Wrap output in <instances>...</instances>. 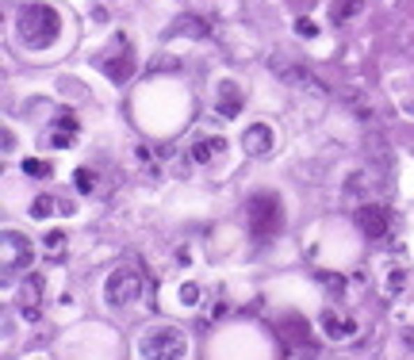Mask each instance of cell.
I'll list each match as a JSON object with an SVG mask.
<instances>
[{"instance_id": "obj_1", "label": "cell", "mask_w": 414, "mask_h": 360, "mask_svg": "<svg viewBox=\"0 0 414 360\" xmlns=\"http://www.w3.org/2000/svg\"><path fill=\"white\" fill-rule=\"evenodd\" d=\"M15 35L27 50H46V46L58 42L61 35V15L50 4H27L15 19Z\"/></svg>"}, {"instance_id": "obj_2", "label": "cell", "mask_w": 414, "mask_h": 360, "mask_svg": "<svg viewBox=\"0 0 414 360\" xmlns=\"http://www.w3.org/2000/svg\"><path fill=\"white\" fill-rule=\"evenodd\" d=\"M138 357L142 360H184L188 357V337L176 326H150L138 337Z\"/></svg>"}, {"instance_id": "obj_3", "label": "cell", "mask_w": 414, "mask_h": 360, "mask_svg": "<svg viewBox=\"0 0 414 360\" xmlns=\"http://www.w3.org/2000/svg\"><path fill=\"white\" fill-rule=\"evenodd\" d=\"M245 219H250V234L257 242H268V237H276L284 230V207L273 191H257L245 203Z\"/></svg>"}, {"instance_id": "obj_4", "label": "cell", "mask_w": 414, "mask_h": 360, "mask_svg": "<svg viewBox=\"0 0 414 360\" xmlns=\"http://www.w3.org/2000/svg\"><path fill=\"white\" fill-rule=\"evenodd\" d=\"M142 288H146L142 276H138L135 268L119 265L115 272H107V280H104V299H107V306H130L142 299Z\"/></svg>"}, {"instance_id": "obj_5", "label": "cell", "mask_w": 414, "mask_h": 360, "mask_svg": "<svg viewBox=\"0 0 414 360\" xmlns=\"http://www.w3.org/2000/svg\"><path fill=\"white\" fill-rule=\"evenodd\" d=\"M31 260H35V253H31V242L20 234V230H4L0 234V272L12 280V276L27 272Z\"/></svg>"}, {"instance_id": "obj_6", "label": "cell", "mask_w": 414, "mask_h": 360, "mask_svg": "<svg viewBox=\"0 0 414 360\" xmlns=\"http://www.w3.org/2000/svg\"><path fill=\"white\" fill-rule=\"evenodd\" d=\"M135 65H138V61H135V46H130L123 35H115V38H112V46H107V50L100 54V69H104L107 81H115V84L130 81Z\"/></svg>"}, {"instance_id": "obj_7", "label": "cell", "mask_w": 414, "mask_h": 360, "mask_svg": "<svg viewBox=\"0 0 414 360\" xmlns=\"http://www.w3.org/2000/svg\"><path fill=\"white\" fill-rule=\"evenodd\" d=\"M276 146V134L268 123H250V127L242 130V150L250 153V157H268Z\"/></svg>"}, {"instance_id": "obj_8", "label": "cell", "mask_w": 414, "mask_h": 360, "mask_svg": "<svg viewBox=\"0 0 414 360\" xmlns=\"http://www.w3.org/2000/svg\"><path fill=\"white\" fill-rule=\"evenodd\" d=\"M245 107V92L238 88L234 81H222L219 88H215V115L219 119H238Z\"/></svg>"}, {"instance_id": "obj_9", "label": "cell", "mask_w": 414, "mask_h": 360, "mask_svg": "<svg viewBox=\"0 0 414 360\" xmlns=\"http://www.w3.org/2000/svg\"><path fill=\"white\" fill-rule=\"evenodd\" d=\"M357 226L365 230L372 242H380V237H388V230H391V214L383 211L380 203H365L357 211Z\"/></svg>"}, {"instance_id": "obj_10", "label": "cell", "mask_w": 414, "mask_h": 360, "mask_svg": "<svg viewBox=\"0 0 414 360\" xmlns=\"http://www.w3.org/2000/svg\"><path fill=\"white\" fill-rule=\"evenodd\" d=\"M15 303H20V314H23V318L35 322V318H38V303H43V276H31V280H23Z\"/></svg>"}, {"instance_id": "obj_11", "label": "cell", "mask_w": 414, "mask_h": 360, "mask_svg": "<svg viewBox=\"0 0 414 360\" xmlns=\"http://www.w3.org/2000/svg\"><path fill=\"white\" fill-rule=\"evenodd\" d=\"M322 329H326V337H334V341H349V337L357 334V318L345 311H326L322 314Z\"/></svg>"}, {"instance_id": "obj_12", "label": "cell", "mask_w": 414, "mask_h": 360, "mask_svg": "<svg viewBox=\"0 0 414 360\" xmlns=\"http://www.w3.org/2000/svg\"><path fill=\"white\" fill-rule=\"evenodd\" d=\"M77 130H81V119H77L73 111H61L58 119H54V130H50V146L54 150H69L77 138Z\"/></svg>"}, {"instance_id": "obj_13", "label": "cell", "mask_w": 414, "mask_h": 360, "mask_svg": "<svg viewBox=\"0 0 414 360\" xmlns=\"http://www.w3.org/2000/svg\"><path fill=\"white\" fill-rule=\"evenodd\" d=\"M222 146H227L222 138H199V142L192 146V161H196V165H207V161L222 150Z\"/></svg>"}, {"instance_id": "obj_14", "label": "cell", "mask_w": 414, "mask_h": 360, "mask_svg": "<svg viewBox=\"0 0 414 360\" xmlns=\"http://www.w3.org/2000/svg\"><path fill=\"white\" fill-rule=\"evenodd\" d=\"M360 8H365V0H334V8H330V19H334V23H345V19H353V15H360Z\"/></svg>"}, {"instance_id": "obj_15", "label": "cell", "mask_w": 414, "mask_h": 360, "mask_svg": "<svg viewBox=\"0 0 414 360\" xmlns=\"http://www.w3.org/2000/svg\"><path fill=\"white\" fill-rule=\"evenodd\" d=\"M176 35H188V38H207V23L199 15H181L176 19Z\"/></svg>"}, {"instance_id": "obj_16", "label": "cell", "mask_w": 414, "mask_h": 360, "mask_svg": "<svg viewBox=\"0 0 414 360\" xmlns=\"http://www.w3.org/2000/svg\"><path fill=\"white\" fill-rule=\"evenodd\" d=\"M43 242H46V257H50V260L66 257V242H69V237L61 234V230H50V234H46Z\"/></svg>"}, {"instance_id": "obj_17", "label": "cell", "mask_w": 414, "mask_h": 360, "mask_svg": "<svg viewBox=\"0 0 414 360\" xmlns=\"http://www.w3.org/2000/svg\"><path fill=\"white\" fill-rule=\"evenodd\" d=\"M73 180H77V191H81V196H89V191L96 188V173H92V169H77Z\"/></svg>"}, {"instance_id": "obj_18", "label": "cell", "mask_w": 414, "mask_h": 360, "mask_svg": "<svg viewBox=\"0 0 414 360\" xmlns=\"http://www.w3.org/2000/svg\"><path fill=\"white\" fill-rule=\"evenodd\" d=\"M54 196H35V203H31V214H35V219H46V214H54Z\"/></svg>"}, {"instance_id": "obj_19", "label": "cell", "mask_w": 414, "mask_h": 360, "mask_svg": "<svg viewBox=\"0 0 414 360\" xmlns=\"http://www.w3.org/2000/svg\"><path fill=\"white\" fill-rule=\"evenodd\" d=\"M23 173L43 180V176H50V165H46V161H38V157H27V161H23Z\"/></svg>"}, {"instance_id": "obj_20", "label": "cell", "mask_w": 414, "mask_h": 360, "mask_svg": "<svg viewBox=\"0 0 414 360\" xmlns=\"http://www.w3.org/2000/svg\"><path fill=\"white\" fill-rule=\"evenodd\" d=\"M406 288V272L403 268H391V280H388V291L395 295V291H403Z\"/></svg>"}, {"instance_id": "obj_21", "label": "cell", "mask_w": 414, "mask_h": 360, "mask_svg": "<svg viewBox=\"0 0 414 360\" xmlns=\"http://www.w3.org/2000/svg\"><path fill=\"white\" fill-rule=\"evenodd\" d=\"M296 35H303V38H314V35H319L314 19H307V15H303V19H296Z\"/></svg>"}, {"instance_id": "obj_22", "label": "cell", "mask_w": 414, "mask_h": 360, "mask_svg": "<svg viewBox=\"0 0 414 360\" xmlns=\"http://www.w3.org/2000/svg\"><path fill=\"white\" fill-rule=\"evenodd\" d=\"M196 299H199V288H196V283H184V288H181V303L196 306Z\"/></svg>"}, {"instance_id": "obj_23", "label": "cell", "mask_w": 414, "mask_h": 360, "mask_svg": "<svg viewBox=\"0 0 414 360\" xmlns=\"http://www.w3.org/2000/svg\"><path fill=\"white\" fill-rule=\"evenodd\" d=\"M319 280H322V283H326V288H330V291H342V288H345V283H342V276H330V272H322V276H319Z\"/></svg>"}]
</instances>
